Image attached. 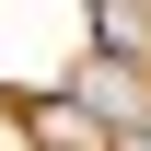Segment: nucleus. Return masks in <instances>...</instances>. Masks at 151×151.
Segmentation results:
<instances>
[{"label": "nucleus", "instance_id": "obj_1", "mask_svg": "<svg viewBox=\"0 0 151 151\" xmlns=\"http://www.w3.org/2000/svg\"><path fill=\"white\" fill-rule=\"evenodd\" d=\"M70 105L93 116L105 139H116V128H139V116H151V105H139V70H116V58H93V70L70 81Z\"/></svg>", "mask_w": 151, "mask_h": 151}, {"label": "nucleus", "instance_id": "obj_2", "mask_svg": "<svg viewBox=\"0 0 151 151\" xmlns=\"http://www.w3.org/2000/svg\"><path fill=\"white\" fill-rule=\"evenodd\" d=\"M93 58L151 70V0H93Z\"/></svg>", "mask_w": 151, "mask_h": 151}, {"label": "nucleus", "instance_id": "obj_3", "mask_svg": "<svg viewBox=\"0 0 151 151\" xmlns=\"http://www.w3.org/2000/svg\"><path fill=\"white\" fill-rule=\"evenodd\" d=\"M23 139H35V151H105V128L70 93H23Z\"/></svg>", "mask_w": 151, "mask_h": 151}]
</instances>
